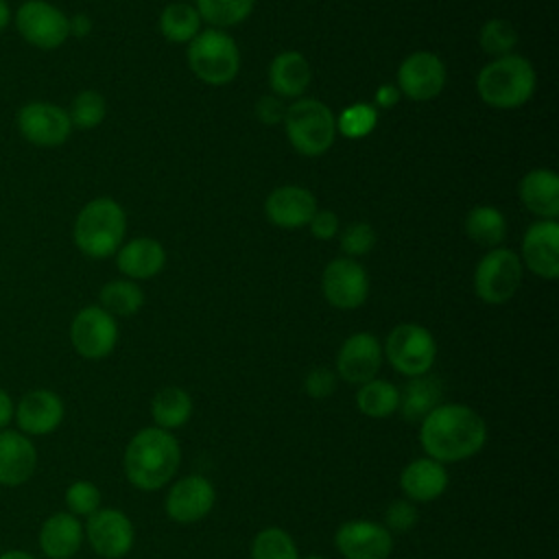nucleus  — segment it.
I'll use <instances>...</instances> for the list:
<instances>
[{"instance_id": "15", "label": "nucleus", "mask_w": 559, "mask_h": 559, "mask_svg": "<svg viewBox=\"0 0 559 559\" xmlns=\"http://www.w3.org/2000/svg\"><path fill=\"white\" fill-rule=\"evenodd\" d=\"M445 85L443 61L428 50L408 55L397 68V90L411 100H432Z\"/></svg>"}, {"instance_id": "37", "label": "nucleus", "mask_w": 559, "mask_h": 559, "mask_svg": "<svg viewBox=\"0 0 559 559\" xmlns=\"http://www.w3.org/2000/svg\"><path fill=\"white\" fill-rule=\"evenodd\" d=\"M105 98L94 92V90H85L81 92L74 100H72V107L68 111L70 116V122L79 129H94L103 122L105 118Z\"/></svg>"}, {"instance_id": "41", "label": "nucleus", "mask_w": 559, "mask_h": 559, "mask_svg": "<svg viewBox=\"0 0 559 559\" xmlns=\"http://www.w3.org/2000/svg\"><path fill=\"white\" fill-rule=\"evenodd\" d=\"M304 391L312 400H325L336 391V373L328 367H314L306 373Z\"/></svg>"}, {"instance_id": "33", "label": "nucleus", "mask_w": 559, "mask_h": 559, "mask_svg": "<svg viewBox=\"0 0 559 559\" xmlns=\"http://www.w3.org/2000/svg\"><path fill=\"white\" fill-rule=\"evenodd\" d=\"M255 0H197V13L201 20L216 28L240 24L253 11Z\"/></svg>"}, {"instance_id": "13", "label": "nucleus", "mask_w": 559, "mask_h": 559, "mask_svg": "<svg viewBox=\"0 0 559 559\" xmlns=\"http://www.w3.org/2000/svg\"><path fill=\"white\" fill-rule=\"evenodd\" d=\"M334 544L345 559H389L393 535L380 522L347 520L336 528Z\"/></svg>"}, {"instance_id": "18", "label": "nucleus", "mask_w": 559, "mask_h": 559, "mask_svg": "<svg viewBox=\"0 0 559 559\" xmlns=\"http://www.w3.org/2000/svg\"><path fill=\"white\" fill-rule=\"evenodd\" d=\"M559 225L555 218L535 221L522 238V258L528 271L544 280L559 275Z\"/></svg>"}, {"instance_id": "20", "label": "nucleus", "mask_w": 559, "mask_h": 559, "mask_svg": "<svg viewBox=\"0 0 559 559\" xmlns=\"http://www.w3.org/2000/svg\"><path fill=\"white\" fill-rule=\"evenodd\" d=\"M266 218L284 229L304 227L317 212V199L301 186H280L264 201Z\"/></svg>"}, {"instance_id": "6", "label": "nucleus", "mask_w": 559, "mask_h": 559, "mask_svg": "<svg viewBox=\"0 0 559 559\" xmlns=\"http://www.w3.org/2000/svg\"><path fill=\"white\" fill-rule=\"evenodd\" d=\"M188 66L203 83L227 85L240 70V52L225 31L207 28L190 39Z\"/></svg>"}, {"instance_id": "32", "label": "nucleus", "mask_w": 559, "mask_h": 559, "mask_svg": "<svg viewBox=\"0 0 559 559\" xmlns=\"http://www.w3.org/2000/svg\"><path fill=\"white\" fill-rule=\"evenodd\" d=\"M144 304V293L140 286L127 280L109 282L100 288V308L107 310L111 317H131Z\"/></svg>"}, {"instance_id": "16", "label": "nucleus", "mask_w": 559, "mask_h": 559, "mask_svg": "<svg viewBox=\"0 0 559 559\" xmlns=\"http://www.w3.org/2000/svg\"><path fill=\"white\" fill-rule=\"evenodd\" d=\"M382 343L371 332H356L347 336L336 356V373L349 384H365L373 380L382 367Z\"/></svg>"}, {"instance_id": "21", "label": "nucleus", "mask_w": 559, "mask_h": 559, "mask_svg": "<svg viewBox=\"0 0 559 559\" xmlns=\"http://www.w3.org/2000/svg\"><path fill=\"white\" fill-rule=\"evenodd\" d=\"M37 467L33 441L17 430H0V485L17 487L26 483Z\"/></svg>"}, {"instance_id": "47", "label": "nucleus", "mask_w": 559, "mask_h": 559, "mask_svg": "<svg viewBox=\"0 0 559 559\" xmlns=\"http://www.w3.org/2000/svg\"><path fill=\"white\" fill-rule=\"evenodd\" d=\"M0 559H35V557L31 552H26V550H4L0 555Z\"/></svg>"}, {"instance_id": "14", "label": "nucleus", "mask_w": 559, "mask_h": 559, "mask_svg": "<svg viewBox=\"0 0 559 559\" xmlns=\"http://www.w3.org/2000/svg\"><path fill=\"white\" fill-rule=\"evenodd\" d=\"M323 295L338 310L360 308L369 295L365 269L354 258H336L323 271Z\"/></svg>"}, {"instance_id": "36", "label": "nucleus", "mask_w": 559, "mask_h": 559, "mask_svg": "<svg viewBox=\"0 0 559 559\" xmlns=\"http://www.w3.org/2000/svg\"><path fill=\"white\" fill-rule=\"evenodd\" d=\"M518 44V33L513 28L511 22L507 20H489L485 22V26L480 28V48L487 55L493 57H502V55H511V48Z\"/></svg>"}, {"instance_id": "9", "label": "nucleus", "mask_w": 559, "mask_h": 559, "mask_svg": "<svg viewBox=\"0 0 559 559\" xmlns=\"http://www.w3.org/2000/svg\"><path fill=\"white\" fill-rule=\"evenodd\" d=\"M70 341L79 356L100 360L109 356L118 341L116 319L100 306H85L76 312L70 325Z\"/></svg>"}, {"instance_id": "19", "label": "nucleus", "mask_w": 559, "mask_h": 559, "mask_svg": "<svg viewBox=\"0 0 559 559\" xmlns=\"http://www.w3.org/2000/svg\"><path fill=\"white\" fill-rule=\"evenodd\" d=\"M63 400L50 389H33L17 402L13 415L24 435L44 437L63 421Z\"/></svg>"}, {"instance_id": "28", "label": "nucleus", "mask_w": 559, "mask_h": 559, "mask_svg": "<svg viewBox=\"0 0 559 559\" xmlns=\"http://www.w3.org/2000/svg\"><path fill=\"white\" fill-rule=\"evenodd\" d=\"M192 415V397L181 386H164L151 400V417L157 428L175 430L188 424Z\"/></svg>"}, {"instance_id": "26", "label": "nucleus", "mask_w": 559, "mask_h": 559, "mask_svg": "<svg viewBox=\"0 0 559 559\" xmlns=\"http://www.w3.org/2000/svg\"><path fill=\"white\" fill-rule=\"evenodd\" d=\"M116 253H118L116 255L118 269L133 280H148L157 275L166 262L164 247L157 240L146 236L129 240Z\"/></svg>"}, {"instance_id": "4", "label": "nucleus", "mask_w": 559, "mask_h": 559, "mask_svg": "<svg viewBox=\"0 0 559 559\" xmlns=\"http://www.w3.org/2000/svg\"><path fill=\"white\" fill-rule=\"evenodd\" d=\"M124 210L109 197L90 201L74 221V242L90 258H107L122 245Z\"/></svg>"}, {"instance_id": "17", "label": "nucleus", "mask_w": 559, "mask_h": 559, "mask_svg": "<svg viewBox=\"0 0 559 559\" xmlns=\"http://www.w3.org/2000/svg\"><path fill=\"white\" fill-rule=\"evenodd\" d=\"M20 133L37 146H59L68 140L72 122L66 109L52 103H28L17 114Z\"/></svg>"}, {"instance_id": "22", "label": "nucleus", "mask_w": 559, "mask_h": 559, "mask_svg": "<svg viewBox=\"0 0 559 559\" xmlns=\"http://www.w3.org/2000/svg\"><path fill=\"white\" fill-rule=\"evenodd\" d=\"M448 483L450 476L445 465L430 456H419L411 461L400 474V487L411 502L437 500L448 489Z\"/></svg>"}, {"instance_id": "24", "label": "nucleus", "mask_w": 559, "mask_h": 559, "mask_svg": "<svg viewBox=\"0 0 559 559\" xmlns=\"http://www.w3.org/2000/svg\"><path fill=\"white\" fill-rule=\"evenodd\" d=\"M522 205L539 216L555 218L559 214V177L548 168H533L520 181Z\"/></svg>"}, {"instance_id": "43", "label": "nucleus", "mask_w": 559, "mask_h": 559, "mask_svg": "<svg viewBox=\"0 0 559 559\" xmlns=\"http://www.w3.org/2000/svg\"><path fill=\"white\" fill-rule=\"evenodd\" d=\"M284 114H286V107L277 96H262L255 103V116L264 124H277L280 120H284Z\"/></svg>"}, {"instance_id": "31", "label": "nucleus", "mask_w": 559, "mask_h": 559, "mask_svg": "<svg viewBox=\"0 0 559 559\" xmlns=\"http://www.w3.org/2000/svg\"><path fill=\"white\" fill-rule=\"evenodd\" d=\"M201 17L192 4L173 2L159 15V31L173 44H186L197 37Z\"/></svg>"}, {"instance_id": "8", "label": "nucleus", "mask_w": 559, "mask_h": 559, "mask_svg": "<svg viewBox=\"0 0 559 559\" xmlns=\"http://www.w3.org/2000/svg\"><path fill=\"white\" fill-rule=\"evenodd\" d=\"M522 282V260L511 249H493L483 255L474 271V290L478 299L491 306L509 301Z\"/></svg>"}, {"instance_id": "11", "label": "nucleus", "mask_w": 559, "mask_h": 559, "mask_svg": "<svg viewBox=\"0 0 559 559\" xmlns=\"http://www.w3.org/2000/svg\"><path fill=\"white\" fill-rule=\"evenodd\" d=\"M85 535L96 555L103 559H122L135 542V528L127 513L111 507H100L87 518Z\"/></svg>"}, {"instance_id": "27", "label": "nucleus", "mask_w": 559, "mask_h": 559, "mask_svg": "<svg viewBox=\"0 0 559 559\" xmlns=\"http://www.w3.org/2000/svg\"><path fill=\"white\" fill-rule=\"evenodd\" d=\"M443 400V382L437 376L424 373L408 378L406 386L400 391V415L411 421L419 424L430 411H435Z\"/></svg>"}, {"instance_id": "39", "label": "nucleus", "mask_w": 559, "mask_h": 559, "mask_svg": "<svg viewBox=\"0 0 559 559\" xmlns=\"http://www.w3.org/2000/svg\"><path fill=\"white\" fill-rule=\"evenodd\" d=\"M376 245V231L369 223H352L341 234V249L347 253V258L365 255Z\"/></svg>"}, {"instance_id": "46", "label": "nucleus", "mask_w": 559, "mask_h": 559, "mask_svg": "<svg viewBox=\"0 0 559 559\" xmlns=\"http://www.w3.org/2000/svg\"><path fill=\"white\" fill-rule=\"evenodd\" d=\"M68 24H70V33L76 35V37H85V35L92 31V22H90V17L83 15V13L74 15L72 20H68Z\"/></svg>"}, {"instance_id": "29", "label": "nucleus", "mask_w": 559, "mask_h": 559, "mask_svg": "<svg viewBox=\"0 0 559 559\" xmlns=\"http://www.w3.org/2000/svg\"><path fill=\"white\" fill-rule=\"evenodd\" d=\"M400 389L382 378H373L358 386L356 406L362 415L371 419H384L397 411Z\"/></svg>"}, {"instance_id": "5", "label": "nucleus", "mask_w": 559, "mask_h": 559, "mask_svg": "<svg viewBox=\"0 0 559 559\" xmlns=\"http://www.w3.org/2000/svg\"><path fill=\"white\" fill-rule=\"evenodd\" d=\"M286 135L293 148L301 155H323L336 138V118L328 105L314 98H299L286 114Z\"/></svg>"}, {"instance_id": "45", "label": "nucleus", "mask_w": 559, "mask_h": 559, "mask_svg": "<svg viewBox=\"0 0 559 559\" xmlns=\"http://www.w3.org/2000/svg\"><path fill=\"white\" fill-rule=\"evenodd\" d=\"M13 400H11V395L4 391V389H0V430H4L7 426H9V421L13 419Z\"/></svg>"}, {"instance_id": "25", "label": "nucleus", "mask_w": 559, "mask_h": 559, "mask_svg": "<svg viewBox=\"0 0 559 559\" xmlns=\"http://www.w3.org/2000/svg\"><path fill=\"white\" fill-rule=\"evenodd\" d=\"M312 79L308 59L297 50L280 52L269 68V83L277 98H297L301 96Z\"/></svg>"}, {"instance_id": "7", "label": "nucleus", "mask_w": 559, "mask_h": 559, "mask_svg": "<svg viewBox=\"0 0 559 559\" xmlns=\"http://www.w3.org/2000/svg\"><path fill=\"white\" fill-rule=\"evenodd\" d=\"M382 352L397 373L415 378L428 373L435 365L437 343L430 330H426L424 325L400 323L389 332Z\"/></svg>"}, {"instance_id": "40", "label": "nucleus", "mask_w": 559, "mask_h": 559, "mask_svg": "<svg viewBox=\"0 0 559 559\" xmlns=\"http://www.w3.org/2000/svg\"><path fill=\"white\" fill-rule=\"evenodd\" d=\"M419 511L411 500H393L384 511V526L393 533H406L417 524Z\"/></svg>"}, {"instance_id": "3", "label": "nucleus", "mask_w": 559, "mask_h": 559, "mask_svg": "<svg viewBox=\"0 0 559 559\" xmlns=\"http://www.w3.org/2000/svg\"><path fill=\"white\" fill-rule=\"evenodd\" d=\"M535 83L533 66L520 55L496 57L476 76L478 96L496 109H515L524 105L531 100Z\"/></svg>"}, {"instance_id": "48", "label": "nucleus", "mask_w": 559, "mask_h": 559, "mask_svg": "<svg viewBox=\"0 0 559 559\" xmlns=\"http://www.w3.org/2000/svg\"><path fill=\"white\" fill-rule=\"evenodd\" d=\"M9 17H11L9 4H7V0H0V31H4V26L9 24Z\"/></svg>"}, {"instance_id": "30", "label": "nucleus", "mask_w": 559, "mask_h": 559, "mask_svg": "<svg viewBox=\"0 0 559 559\" xmlns=\"http://www.w3.org/2000/svg\"><path fill=\"white\" fill-rule=\"evenodd\" d=\"M465 231L474 242L483 247H496L504 240L507 223L502 212L493 205H476L465 218Z\"/></svg>"}, {"instance_id": "2", "label": "nucleus", "mask_w": 559, "mask_h": 559, "mask_svg": "<svg viewBox=\"0 0 559 559\" xmlns=\"http://www.w3.org/2000/svg\"><path fill=\"white\" fill-rule=\"evenodd\" d=\"M181 445L170 430L148 426L138 430L122 456L127 480L142 491H157L168 485L179 469Z\"/></svg>"}, {"instance_id": "35", "label": "nucleus", "mask_w": 559, "mask_h": 559, "mask_svg": "<svg viewBox=\"0 0 559 559\" xmlns=\"http://www.w3.org/2000/svg\"><path fill=\"white\" fill-rule=\"evenodd\" d=\"M376 124H378L376 107L367 105V103H356V105L343 109V114L336 120V131H341L345 138L358 140V138L369 135Z\"/></svg>"}, {"instance_id": "42", "label": "nucleus", "mask_w": 559, "mask_h": 559, "mask_svg": "<svg viewBox=\"0 0 559 559\" xmlns=\"http://www.w3.org/2000/svg\"><path fill=\"white\" fill-rule=\"evenodd\" d=\"M308 225H310L312 236L319 238V240H330L338 231V218L330 210H317Z\"/></svg>"}, {"instance_id": "34", "label": "nucleus", "mask_w": 559, "mask_h": 559, "mask_svg": "<svg viewBox=\"0 0 559 559\" xmlns=\"http://www.w3.org/2000/svg\"><path fill=\"white\" fill-rule=\"evenodd\" d=\"M251 559H301L295 539L280 526L262 528L251 542Z\"/></svg>"}, {"instance_id": "44", "label": "nucleus", "mask_w": 559, "mask_h": 559, "mask_svg": "<svg viewBox=\"0 0 559 559\" xmlns=\"http://www.w3.org/2000/svg\"><path fill=\"white\" fill-rule=\"evenodd\" d=\"M400 90L395 87V85H382V87H378V92H376V103L380 105V107H393L397 100H400Z\"/></svg>"}, {"instance_id": "38", "label": "nucleus", "mask_w": 559, "mask_h": 559, "mask_svg": "<svg viewBox=\"0 0 559 559\" xmlns=\"http://www.w3.org/2000/svg\"><path fill=\"white\" fill-rule=\"evenodd\" d=\"M66 507L72 515L90 518L100 509V491L90 480H74L66 489Z\"/></svg>"}, {"instance_id": "12", "label": "nucleus", "mask_w": 559, "mask_h": 559, "mask_svg": "<svg viewBox=\"0 0 559 559\" xmlns=\"http://www.w3.org/2000/svg\"><path fill=\"white\" fill-rule=\"evenodd\" d=\"M214 502H216L214 485L201 474H190L170 485L164 500V509L173 522L194 524L212 511Z\"/></svg>"}, {"instance_id": "23", "label": "nucleus", "mask_w": 559, "mask_h": 559, "mask_svg": "<svg viewBox=\"0 0 559 559\" xmlns=\"http://www.w3.org/2000/svg\"><path fill=\"white\" fill-rule=\"evenodd\" d=\"M83 524L70 511L52 513L39 528V548L48 559H70L83 544Z\"/></svg>"}, {"instance_id": "10", "label": "nucleus", "mask_w": 559, "mask_h": 559, "mask_svg": "<svg viewBox=\"0 0 559 559\" xmlns=\"http://www.w3.org/2000/svg\"><path fill=\"white\" fill-rule=\"evenodd\" d=\"M15 24L20 35L35 48L52 50L59 48L68 35L70 24L68 17L50 2L44 0H28L17 9Z\"/></svg>"}, {"instance_id": "1", "label": "nucleus", "mask_w": 559, "mask_h": 559, "mask_svg": "<svg viewBox=\"0 0 559 559\" xmlns=\"http://www.w3.org/2000/svg\"><path fill=\"white\" fill-rule=\"evenodd\" d=\"M487 424L465 404H439L419 421V443L439 463H461L485 448Z\"/></svg>"}, {"instance_id": "49", "label": "nucleus", "mask_w": 559, "mask_h": 559, "mask_svg": "<svg viewBox=\"0 0 559 559\" xmlns=\"http://www.w3.org/2000/svg\"><path fill=\"white\" fill-rule=\"evenodd\" d=\"M304 559H325L323 555H308V557H304Z\"/></svg>"}]
</instances>
